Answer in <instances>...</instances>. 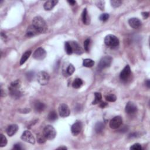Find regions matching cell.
<instances>
[{
  "instance_id": "obj_1",
  "label": "cell",
  "mask_w": 150,
  "mask_h": 150,
  "mask_svg": "<svg viewBox=\"0 0 150 150\" xmlns=\"http://www.w3.org/2000/svg\"><path fill=\"white\" fill-rule=\"evenodd\" d=\"M21 83L19 80L12 82L9 87V94L14 99H19L21 97L22 93L21 90Z\"/></svg>"
},
{
  "instance_id": "obj_2",
  "label": "cell",
  "mask_w": 150,
  "mask_h": 150,
  "mask_svg": "<svg viewBox=\"0 0 150 150\" xmlns=\"http://www.w3.org/2000/svg\"><path fill=\"white\" fill-rule=\"evenodd\" d=\"M32 25L38 29L41 33L46 31L47 26L45 20L41 17H36L32 20Z\"/></svg>"
},
{
  "instance_id": "obj_3",
  "label": "cell",
  "mask_w": 150,
  "mask_h": 150,
  "mask_svg": "<svg viewBox=\"0 0 150 150\" xmlns=\"http://www.w3.org/2000/svg\"><path fill=\"white\" fill-rule=\"evenodd\" d=\"M43 134L47 140H53L56 136V131L53 126L47 125L44 129Z\"/></svg>"
},
{
  "instance_id": "obj_4",
  "label": "cell",
  "mask_w": 150,
  "mask_h": 150,
  "mask_svg": "<svg viewBox=\"0 0 150 150\" xmlns=\"http://www.w3.org/2000/svg\"><path fill=\"white\" fill-rule=\"evenodd\" d=\"M112 61V57L110 56H106L102 57L98 64V66H97L98 71H101L103 69L109 67L111 65Z\"/></svg>"
},
{
  "instance_id": "obj_5",
  "label": "cell",
  "mask_w": 150,
  "mask_h": 150,
  "mask_svg": "<svg viewBox=\"0 0 150 150\" xmlns=\"http://www.w3.org/2000/svg\"><path fill=\"white\" fill-rule=\"evenodd\" d=\"M104 43L108 46L116 47L119 45V40L113 35H108L105 38Z\"/></svg>"
},
{
  "instance_id": "obj_6",
  "label": "cell",
  "mask_w": 150,
  "mask_h": 150,
  "mask_svg": "<svg viewBox=\"0 0 150 150\" xmlns=\"http://www.w3.org/2000/svg\"><path fill=\"white\" fill-rule=\"evenodd\" d=\"M49 75L46 73V72L41 71L39 72L37 75V80L38 83L42 85V86H45L46 85L49 81Z\"/></svg>"
},
{
  "instance_id": "obj_7",
  "label": "cell",
  "mask_w": 150,
  "mask_h": 150,
  "mask_svg": "<svg viewBox=\"0 0 150 150\" xmlns=\"http://www.w3.org/2000/svg\"><path fill=\"white\" fill-rule=\"evenodd\" d=\"M122 124V119L120 116H116L110 121V127L112 129H117Z\"/></svg>"
},
{
  "instance_id": "obj_8",
  "label": "cell",
  "mask_w": 150,
  "mask_h": 150,
  "mask_svg": "<svg viewBox=\"0 0 150 150\" xmlns=\"http://www.w3.org/2000/svg\"><path fill=\"white\" fill-rule=\"evenodd\" d=\"M21 139L23 141L31 144L35 143V139L31 132L29 131H25L24 132L21 136Z\"/></svg>"
},
{
  "instance_id": "obj_9",
  "label": "cell",
  "mask_w": 150,
  "mask_h": 150,
  "mask_svg": "<svg viewBox=\"0 0 150 150\" xmlns=\"http://www.w3.org/2000/svg\"><path fill=\"white\" fill-rule=\"evenodd\" d=\"M46 56V52L45 49L42 47H39L34 52L33 54V57L36 60L41 61L45 58Z\"/></svg>"
},
{
  "instance_id": "obj_10",
  "label": "cell",
  "mask_w": 150,
  "mask_h": 150,
  "mask_svg": "<svg viewBox=\"0 0 150 150\" xmlns=\"http://www.w3.org/2000/svg\"><path fill=\"white\" fill-rule=\"evenodd\" d=\"M59 112L60 116L64 118V117H68L69 116L71 111H70L69 107L67 104H62L59 107Z\"/></svg>"
},
{
  "instance_id": "obj_11",
  "label": "cell",
  "mask_w": 150,
  "mask_h": 150,
  "mask_svg": "<svg viewBox=\"0 0 150 150\" xmlns=\"http://www.w3.org/2000/svg\"><path fill=\"white\" fill-rule=\"evenodd\" d=\"M40 34H42L41 31H40L37 28H36L35 26H34L33 25L29 26L28 28H27L26 32V36L28 37H32L38 35H39Z\"/></svg>"
},
{
  "instance_id": "obj_12",
  "label": "cell",
  "mask_w": 150,
  "mask_h": 150,
  "mask_svg": "<svg viewBox=\"0 0 150 150\" xmlns=\"http://www.w3.org/2000/svg\"><path fill=\"white\" fill-rule=\"evenodd\" d=\"M82 128V124L81 121H76L72 125L71 127V131L72 134L74 136L79 135Z\"/></svg>"
},
{
  "instance_id": "obj_13",
  "label": "cell",
  "mask_w": 150,
  "mask_h": 150,
  "mask_svg": "<svg viewBox=\"0 0 150 150\" xmlns=\"http://www.w3.org/2000/svg\"><path fill=\"white\" fill-rule=\"evenodd\" d=\"M131 74V69L129 65H126V67L122 69V71L121 72L120 74V77L122 81H126L128 79L129 76H130Z\"/></svg>"
},
{
  "instance_id": "obj_14",
  "label": "cell",
  "mask_w": 150,
  "mask_h": 150,
  "mask_svg": "<svg viewBox=\"0 0 150 150\" xmlns=\"http://www.w3.org/2000/svg\"><path fill=\"white\" fill-rule=\"evenodd\" d=\"M125 110H126L127 113L128 114H134L137 111V107L136 104H135L134 103H132L131 101H129L126 104Z\"/></svg>"
},
{
  "instance_id": "obj_15",
  "label": "cell",
  "mask_w": 150,
  "mask_h": 150,
  "mask_svg": "<svg viewBox=\"0 0 150 150\" xmlns=\"http://www.w3.org/2000/svg\"><path fill=\"white\" fill-rule=\"evenodd\" d=\"M128 23L134 29H138L141 26V21L137 18H132L130 19Z\"/></svg>"
},
{
  "instance_id": "obj_16",
  "label": "cell",
  "mask_w": 150,
  "mask_h": 150,
  "mask_svg": "<svg viewBox=\"0 0 150 150\" xmlns=\"http://www.w3.org/2000/svg\"><path fill=\"white\" fill-rule=\"evenodd\" d=\"M18 130V126L17 124H12L8 126L7 129V133L9 137L13 136Z\"/></svg>"
},
{
  "instance_id": "obj_17",
  "label": "cell",
  "mask_w": 150,
  "mask_h": 150,
  "mask_svg": "<svg viewBox=\"0 0 150 150\" xmlns=\"http://www.w3.org/2000/svg\"><path fill=\"white\" fill-rule=\"evenodd\" d=\"M57 2H58V1H56V0H49V1H47L44 4V9L46 10V11H50V10L53 8V7L57 4Z\"/></svg>"
},
{
  "instance_id": "obj_18",
  "label": "cell",
  "mask_w": 150,
  "mask_h": 150,
  "mask_svg": "<svg viewBox=\"0 0 150 150\" xmlns=\"http://www.w3.org/2000/svg\"><path fill=\"white\" fill-rule=\"evenodd\" d=\"M71 45L72 47L73 52H74L75 53L81 55L83 52L81 46L76 42H72V43H71Z\"/></svg>"
},
{
  "instance_id": "obj_19",
  "label": "cell",
  "mask_w": 150,
  "mask_h": 150,
  "mask_svg": "<svg viewBox=\"0 0 150 150\" xmlns=\"http://www.w3.org/2000/svg\"><path fill=\"white\" fill-rule=\"evenodd\" d=\"M34 109L36 112H41L43 111L45 109V105L44 103L40 101H36L34 104Z\"/></svg>"
},
{
  "instance_id": "obj_20",
  "label": "cell",
  "mask_w": 150,
  "mask_h": 150,
  "mask_svg": "<svg viewBox=\"0 0 150 150\" xmlns=\"http://www.w3.org/2000/svg\"><path fill=\"white\" fill-rule=\"evenodd\" d=\"M82 21H83V24L87 25L90 23V17L89 16L86 8L84 9L83 13H82Z\"/></svg>"
},
{
  "instance_id": "obj_21",
  "label": "cell",
  "mask_w": 150,
  "mask_h": 150,
  "mask_svg": "<svg viewBox=\"0 0 150 150\" xmlns=\"http://www.w3.org/2000/svg\"><path fill=\"white\" fill-rule=\"evenodd\" d=\"M31 53L32 52L31 51H28L25 52L23 54V55H22L21 60H20V65H21L25 63L26 61L29 59L30 56H31Z\"/></svg>"
},
{
  "instance_id": "obj_22",
  "label": "cell",
  "mask_w": 150,
  "mask_h": 150,
  "mask_svg": "<svg viewBox=\"0 0 150 150\" xmlns=\"http://www.w3.org/2000/svg\"><path fill=\"white\" fill-rule=\"evenodd\" d=\"M104 128V124L101 122H97L96 124L95 125L94 130L97 133H100Z\"/></svg>"
},
{
  "instance_id": "obj_23",
  "label": "cell",
  "mask_w": 150,
  "mask_h": 150,
  "mask_svg": "<svg viewBox=\"0 0 150 150\" xmlns=\"http://www.w3.org/2000/svg\"><path fill=\"white\" fill-rule=\"evenodd\" d=\"M82 85H83V81H82V79L79 78L74 79L73 83H72V86H73V87L74 89H79Z\"/></svg>"
},
{
  "instance_id": "obj_24",
  "label": "cell",
  "mask_w": 150,
  "mask_h": 150,
  "mask_svg": "<svg viewBox=\"0 0 150 150\" xmlns=\"http://www.w3.org/2000/svg\"><path fill=\"white\" fill-rule=\"evenodd\" d=\"M83 66L86 67H92L94 66V62L90 59H85L83 63Z\"/></svg>"
},
{
  "instance_id": "obj_25",
  "label": "cell",
  "mask_w": 150,
  "mask_h": 150,
  "mask_svg": "<svg viewBox=\"0 0 150 150\" xmlns=\"http://www.w3.org/2000/svg\"><path fill=\"white\" fill-rule=\"evenodd\" d=\"M94 96H95L94 100L93 101L92 104H97L99 103H100L102 99L101 94L100 93H97V92H96V93H94Z\"/></svg>"
},
{
  "instance_id": "obj_26",
  "label": "cell",
  "mask_w": 150,
  "mask_h": 150,
  "mask_svg": "<svg viewBox=\"0 0 150 150\" xmlns=\"http://www.w3.org/2000/svg\"><path fill=\"white\" fill-rule=\"evenodd\" d=\"M48 119L50 121H55L57 119V115L55 111H52L48 115Z\"/></svg>"
},
{
  "instance_id": "obj_27",
  "label": "cell",
  "mask_w": 150,
  "mask_h": 150,
  "mask_svg": "<svg viewBox=\"0 0 150 150\" xmlns=\"http://www.w3.org/2000/svg\"><path fill=\"white\" fill-rule=\"evenodd\" d=\"M46 137H45V136L43 134H39L37 135V141L39 144H44L46 142Z\"/></svg>"
},
{
  "instance_id": "obj_28",
  "label": "cell",
  "mask_w": 150,
  "mask_h": 150,
  "mask_svg": "<svg viewBox=\"0 0 150 150\" xmlns=\"http://www.w3.org/2000/svg\"><path fill=\"white\" fill-rule=\"evenodd\" d=\"M7 144V139L3 134L0 135V147H4Z\"/></svg>"
},
{
  "instance_id": "obj_29",
  "label": "cell",
  "mask_w": 150,
  "mask_h": 150,
  "mask_svg": "<svg viewBox=\"0 0 150 150\" xmlns=\"http://www.w3.org/2000/svg\"><path fill=\"white\" fill-rule=\"evenodd\" d=\"M65 51L67 55H71L73 53V50H72L71 44L69 43L68 42H66L65 44Z\"/></svg>"
},
{
  "instance_id": "obj_30",
  "label": "cell",
  "mask_w": 150,
  "mask_h": 150,
  "mask_svg": "<svg viewBox=\"0 0 150 150\" xmlns=\"http://www.w3.org/2000/svg\"><path fill=\"white\" fill-rule=\"evenodd\" d=\"M111 6L114 8H117L120 7L122 4V1L120 0H111L110 1Z\"/></svg>"
},
{
  "instance_id": "obj_31",
  "label": "cell",
  "mask_w": 150,
  "mask_h": 150,
  "mask_svg": "<svg viewBox=\"0 0 150 150\" xmlns=\"http://www.w3.org/2000/svg\"><path fill=\"white\" fill-rule=\"evenodd\" d=\"M106 99L107 101H110V102H114L116 101L117 100V97L115 96L114 94H109L107 96H106Z\"/></svg>"
},
{
  "instance_id": "obj_32",
  "label": "cell",
  "mask_w": 150,
  "mask_h": 150,
  "mask_svg": "<svg viewBox=\"0 0 150 150\" xmlns=\"http://www.w3.org/2000/svg\"><path fill=\"white\" fill-rule=\"evenodd\" d=\"M74 71H75V68H74V66L73 65L70 64L67 68L66 73L68 75H72L74 73Z\"/></svg>"
},
{
  "instance_id": "obj_33",
  "label": "cell",
  "mask_w": 150,
  "mask_h": 150,
  "mask_svg": "<svg viewBox=\"0 0 150 150\" xmlns=\"http://www.w3.org/2000/svg\"><path fill=\"white\" fill-rule=\"evenodd\" d=\"M90 45V39H87L85 40V41L84 42V47L85 51L87 52H88L89 51Z\"/></svg>"
},
{
  "instance_id": "obj_34",
  "label": "cell",
  "mask_w": 150,
  "mask_h": 150,
  "mask_svg": "<svg viewBox=\"0 0 150 150\" xmlns=\"http://www.w3.org/2000/svg\"><path fill=\"white\" fill-rule=\"evenodd\" d=\"M109 18V14L107 13H104L103 14H101L99 17V19L101 21H106L107 20H108Z\"/></svg>"
},
{
  "instance_id": "obj_35",
  "label": "cell",
  "mask_w": 150,
  "mask_h": 150,
  "mask_svg": "<svg viewBox=\"0 0 150 150\" xmlns=\"http://www.w3.org/2000/svg\"><path fill=\"white\" fill-rule=\"evenodd\" d=\"M130 149H133V150H141L142 149V147L141 146V144H140L138 143L134 144V145L130 147Z\"/></svg>"
},
{
  "instance_id": "obj_36",
  "label": "cell",
  "mask_w": 150,
  "mask_h": 150,
  "mask_svg": "<svg viewBox=\"0 0 150 150\" xmlns=\"http://www.w3.org/2000/svg\"><path fill=\"white\" fill-rule=\"evenodd\" d=\"M96 5L97 7H98L101 10H104V1H97L96 2Z\"/></svg>"
},
{
  "instance_id": "obj_37",
  "label": "cell",
  "mask_w": 150,
  "mask_h": 150,
  "mask_svg": "<svg viewBox=\"0 0 150 150\" xmlns=\"http://www.w3.org/2000/svg\"><path fill=\"white\" fill-rule=\"evenodd\" d=\"M26 76H27V79H28L29 81H31L32 78H34V72H28V73H27Z\"/></svg>"
},
{
  "instance_id": "obj_38",
  "label": "cell",
  "mask_w": 150,
  "mask_h": 150,
  "mask_svg": "<svg viewBox=\"0 0 150 150\" xmlns=\"http://www.w3.org/2000/svg\"><path fill=\"white\" fill-rule=\"evenodd\" d=\"M14 149H17V150H21L22 149V147H21V145L20 144H16L14 145Z\"/></svg>"
},
{
  "instance_id": "obj_39",
  "label": "cell",
  "mask_w": 150,
  "mask_h": 150,
  "mask_svg": "<svg viewBox=\"0 0 150 150\" xmlns=\"http://www.w3.org/2000/svg\"><path fill=\"white\" fill-rule=\"evenodd\" d=\"M142 15L144 17V18L146 19L149 17V12H142Z\"/></svg>"
},
{
  "instance_id": "obj_40",
  "label": "cell",
  "mask_w": 150,
  "mask_h": 150,
  "mask_svg": "<svg viewBox=\"0 0 150 150\" xmlns=\"http://www.w3.org/2000/svg\"><path fill=\"white\" fill-rule=\"evenodd\" d=\"M107 106V104L105 102H101L100 104V107H101V108H105Z\"/></svg>"
},
{
  "instance_id": "obj_41",
  "label": "cell",
  "mask_w": 150,
  "mask_h": 150,
  "mask_svg": "<svg viewBox=\"0 0 150 150\" xmlns=\"http://www.w3.org/2000/svg\"><path fill=\"white\" fill-rule=\"evenodd\" d=\"M67 2H68L71 5V6H74V5L76 4V1H73V0H71V1H68Z\"/></svg>"
},
{
  "instance_id": "obj_42",
  "label": "cell",
  "mask_w": 150,
  "mask_h": 150,
  "mask_svg": "<svg viewBox=\"0 0 150 150\" xmlns=\"http://www.w3.org/2000/svg\"><path fill=\"white\" fill-rule=\"evenodd\" d=\"M146 86L148 87V88H149V87H150V82H149V80H148V81H147V82H146Z\"/></svg>"
},
{
  "instance_id": "obj_43",
  "label": "cell",
  "mask_w": 150,
  "mask_h": 150,
  "mask_svg": "<svg viewBox=\"0 0 150 150\" xmlns=\"http://www.w3.org/2000/svg\"><path fill=\"white\" fill-rule=\"evenodd\" d=\"M57 149H67V148H66V147H59Z\"/></svg>"
}]
</instances>
